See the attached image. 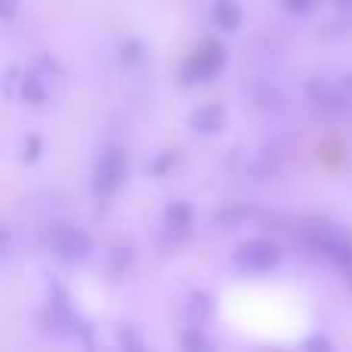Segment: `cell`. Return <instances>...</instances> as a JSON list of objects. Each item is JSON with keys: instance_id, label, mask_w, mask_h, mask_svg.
Wrapping results in <instances>:
<instances>
[{"instance_id": "1", "label": "cell", "mask_w": 352, "mask_h": 352, "mask_svg": "<svg viewBox=\"0 0 352 352\" xmlns=\"http://www.w3.org/2000/svg\"><path fill=\"white\" fill-rule=\"evenodd\" d=\"M127 167L130 164L124 148H115V146L105 148L96 158V164H93V192L99 198H111L124 186V179H127Z\"/></svg>"}, {"instance_id": "2", "label": "cell", "mask_w": 352, "mask_h": 352, "mask_svg": "<svg viewBox=\"0 0 352 352\" xmlns=\"http://www.w3.org/2000/svg\"><path fill=\"white\" fill-rule=\"evenodd\" d=\"M278 260H281L278 248L269 244V241H260V238H256V241L241 244L238 254H235V266L241 269V272H250V275L272 272V269L278 266Z\"/></svg>"}, {"instance_id": "3", "label": "cell", "mask_w": 352, "mask_h": 352, "mask_svg": "<svg viewBox=\"0 0 352 352\" xmlns=\"http://www.w3.org/2000/svg\"><path fill=\"white\" fill-rule=\"evenodd\" d=\"M90 238L80 229H56L53 235V256L62 263V266H80V263L90 260Z\"/></svg>"}, {"instance_id": "4", "label": "cell", "mask_w": 352, "mask_h": 352, "mask_svg": "<svg viewBox=\"0 0 352 352\" xmlns=\"http://www.w3.org/2000/svg\"><path fill=\"white\" fill-rule=\"evenodd\" d=\"M223 62H226L223 47H219V43H213V41H207L204 47L195 50L192 59H188L186 80H207V78H213V74L223 68Z\"/></svg>"}, {"instance_id": "5", "label": "cell", "mask_w": 352, "mask_h": 352, "mask_svg": "<svg viewBox=\"0 0 352 352\" xmlns=\"http://www.w3.org/2000/svg\"><path fill=\"white\" fill-rule=\"evenodd\" d=\"M223 124H226V109L223 105H201V109H195L192 118H188V127H192L195 133H201V136L219 133Z\"/></svg>"}, {"instance_id": "6", "label": "cell", "mask_w": 352, "mask_h": 352, "mask_svg": "<svg viewBox=\"0 0 352 352\" xmlns=\"http://www.w3.org/2000/svg\"><path fill=\"white\" fill-rule=\"evenodd\" d=\"M309 96L316 105H322V109H331V111H340L343 105H346V90H343V84H328V80H312L309 84Z\"/></svg>"}, {"instance_id": "7", "label": "cell", "mask_w": 352, "mask_h": 352, "mask_svg": "<svg viewBox=\"0 0 352 352\" xmlns=\"http://www.w3.org/2000/svg\"><path fill=\"white\" fill-rule=\"evenodd\" d=\"M210 318H213V297H210V294H204V291L192 294V297H188V303H186L188 328H204Z\"/></svg>"}, {"instance_id": "8", "label": "cell", "mask_w": 352, "mask_h": 352, "mask_svg": "<svg viewBox=\"0 0 352 352\" xmlns=\"http://www.w3.org/2000/svg\"><path fill=\"white\" fill-rule=\"evenodd\" d=\"M28 72L34 74V78L41 80V84L47 87L50 93H53L56 87L62 84V68H59V62L50 59V56H41V59H34V62L28 65Z\"/></svg>"}, {"instance_id": "9", "label": "cell", "mask_w": 352, "mask_h": 352, "mask_svg": "<svg viewBox=\"0 0 352 352\" xmlns=\"http://www.w3.org/2000/svg\"><path fill=\"white\" fill-rule=\"evenodd\" d=\"M19 99H22L25 105H43L50 99V90L28 72V68H25L22 80H19Z\"/></svg>"}, {"instance_id": "10", "label": "cell", "mask_w": 352, "mask_h": 352, "mask_svg": "<svg viewBox=\"0 0 352 352\" xmlns=\"http://www.w3.org/2000/svg\"><path fill=\"white\" fill-rule=\"evenodd\" d=\"M213 19H217V25L223 31H235L238 25H241V6H238L235 0H217Z\"/></svg>"}, {"instance_id": "11", "label": "cell", "mask_w": 352, "mask_h": 352, "mask_svg": "<svg viewBox=\"0 0 352 352\" xmlns=\"http://www.w3.org/2000/svg\"><path fill=\"white\" fill-rule=\"evenodd\" d=\"M167 229H188V223H192V210H188L186 201H176V204L167 207Z\"/></svg>"}, {"instance_id": "12", "label": "cell", "mask_w": 352, "mask_h": 352, "mask_svg": "<svg viewBox=\"0 0 352 352\" xmlns=\"http://www.w3.org/2000/svg\"><path fill=\"white\" fill-rule=\"evenodd\" d=\"M118 56H121L124 65H140V62L146 59V47H142L140 41H133V37H127V41L118 47Z\"/></svg>"}, {"instance_id": "13", "label": "cell", "mask_w": 352, "mask_h": 352, "mask_svg": "<svg viewBox=\"0 0 352 352\" xmlns=\"http://www.w3.org/2000/svg\"><path fill=\"white\" fill-rule=\"evenodd\" d=\"M118 343H121L124 349H140L142 346V337L136 334L133 324H121V328H118Z\"/></svg>"}, {"instance_id": "14", "label": "cell", "mask_w": 352, "mask_h": 352, "mask_svg": "<svg viewBox=\"0 0 352 352\" xmlns=\"http://www.w3.org/2000/svg\"><path fill=\"white\" fill-rule=\"evenodd\" d=\"M201 331H204V328H188L186 334H182V346H186V349H207V346H210V343L204 340V334H201Z\"/></svg>"}, {"instance_id": "15", "label": "cell", "mask_w": 352, "mask_h": 352, "mask_svg": "<svg viewBox=\"0 0 352 352\" xmlns=\"http://www.w3.org/2000/svg\"><path fill=\"white\" fill-rule=\"evenodd\" d=\"M37 152H41V140H37V136H31L28 146H22V161H34Z\"/></svg>"}, {"instance_id": "16", "label": "cell", "mask_w": 352, "mask_h": 352, "mask_svg": "<svg viewBox=\"0 0 352 352\" xmlns=\"http://www.w3.org/2000/svg\"><path fill=\"white\" fill-rule=\"evenodd\" d=\"M19 10V0H0V16L3 19H12Z\"/></svg>"}, {"instance_id": "17", "label": "cell", "mask_w": 352, "mask_h": 352, "mask_svg": "<svg viewBox=\"0 0 352 352\" xmlns=\"http://www.w3.org/2000/svg\"><path fill=\"white\" fill-rule=\"evenodd\" d=\"M306 346L309 349H331V340H324V337H312V340H306Z\"/></svg>"}, {"instance_id": "18", "label": "cell", "mask_w": 352, "mask_h": 352, "mask_svg": "<svg viewBox=\"0 0 352 352\" xmlns=\"http://www.w3.org/2000/svg\"><path fill=\"white\" fill-rule=\"evenodd\" d=\"M287 6H291V10H309L312 0H287Z\"/></svg>"}, {"instance_id": "19", "label": "cell", "mask_w": 352, "mask_h": 352, "mask_svg": "<svg viewBox=\"0 0 352 352\" xmlns=\"http://www.w3.org/2000/svg\"><path fill=\"white\" fill-rule=\"evenodd\" d=\"M343 90H346V96L352 99V74H349V78H343Z\"/></svg>"}, {"instance_id": "20", "label": "cell", "mask_w": 352, "mask_h": 352, "mask_svg": "<svg viewBox=\"0 0 352 352\" xmlns=\"http://www.w3.org/2000/svg\"><path fill=\"white\" fill-rule=\"evenodd\" d=\"M337 3H340L343 10H352V0H337Z\"/></svg>"}]
</instances>
